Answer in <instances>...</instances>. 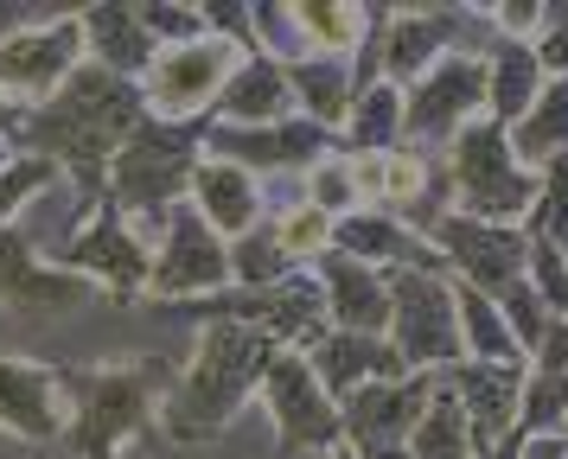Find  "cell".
<instances>
[{
    "label": "cell",
    "instance_id": "cell-1",
    "mask_svg": "<svg viewBox=\"0 0 568 459\" xmlns=\"http://www.w3.org/2000/svg\"><path fill=\"white\" fill-rule=\"evenodd\" d=\"M134 115H141L134 83L97 71V64H83L52 102H39V109L20 115V134L32 141L39 160H52V166H78V173L90 178V173H103L109 160L122 153V141L134 134Z\"/></svg>",
    "mask_w": 568,
    "mask_h": 459
},
{
    "label": "cell",
    "instance_id": "cell-2",
    "mask_svg": "<svg viewBox=\"0 0 568 459\" xmlns=\"http://www.w3.org/2000/svg\"><path fill=\"white\" fill-rule=\"evenodd\" d=\"M268 377V345H262V332L250 326H211L199 338V357H192V370L185 382L173 389V402H166V428L180 434V440H211L217 428H231V415L250 402V389Z\"/></svg>",
    "mask_w": 568,
    "mask_h": 459
},
{
    "label": "cell",
    "instance_id": "cell-3",
    "mask_svg": "<svg viewBox=\"0 0 568 459\" xmlns=\"http://www.w3.org/2000/svg\"><path fill=\"white\" fill-rule=\"evenodd\" d=\"M78 71H83L78 13L0 26V96L7 102H32L39 109V102H52Z\"/></svg>",
    "mask_w": 568,
    "mask_h": 459
},
{
    "label": "cell",
    "instance_id": "cell-4",
    "mask_svg": "<svg viewBox=\"0 0 568 459\" xmlns=\"http://www.w3.org/2000/svg\"><path fill=\"white\" fill-rule=\"evenodd\" d=\"M64 396H78L71 402V434H78L83 459H122V447L148 421L154 370H97V377H78Z\"/></svg>",
    "mask_w": 568,
    "mask_h": 459
},
{
    "label": "cell",
    "instance_id": "cell-5",
    "mask_svg": "<svg viewBox=\"0 0 568 459\" xmlns=\"http://www.w3.org/2000/svg\"><path fill=\"white\" fill-rule=\"evenodd\" d=\"M192 185V141L166 128H134L122 153L109 160V192L134 217H173V198Z\"/></svg>",
    "mask_w": 568,
    "mask_h": 459
},
{
    "label": "cell",
    "instance_id": "cell-6",
    "mask_svg": "<svg viewBox=\"0 0 568 459\" xmlns=\"http://www.w3.org/2000/svg\"><path fill=\"white\" fill-rule=\"evenodd\" d=\"M236 58H243L236 39H192V45L154 51V64H148V102H154L160 115H185V109L211 102L231 83Z\"/></svg>",
    "mask_w": 568,
    "mask_h": 459
},
{
    "label": "cell",
    "instance_id": "cell-7",
    "mask_svg": "<svg viewBox=\"0 0 568 459\" xmlns=\"http://www.w3.org/2000/svg\"><path fill=\"white\" fill-rule=\"evenodd\" d=\"M71 428L64 377L32 357H0V434L13 440H58Z\"/></svg>",
    "mask_w": 568,
    "mask_h": 459
},
{
    "label": "cell",
    "instance_id": "cell-8",
    "mask_svg": "<svg viewBox=\"0 0 568 459\" xmlns=\"http://www.w3.org/2000/svg\"><path fill=\"white\" fill-rule=\"evenodd\" d=\"M231 275V249L217 243V230L199 211H173L166 217V243L148 262V287L154 294H205Z\"/></svg>",
    "mask_w": 568,
    "mask_h": 459
},
{
    "label": "cell",
    "instance_id": "cell-9",
    "mask_svg": "<svg viewBox=\"0 0 568 459\" xmlns=\"http://www.w3.org/2000/svg\"><path fill=\"white\" fill-rule=\"evenodd\" d=\"M454 173H460V192H466V204H473L479 217H511V211L530 204V178L505 160L498 128L460 134V166H454Z\"/></svg>",
    "mask_w": 568,
    "mask_h": 459
},
{
    "label": "cell",
    "instance_id": "cell-10",
    "mask_svg": "<svg viewBox=\"0 0 568 459\" xmlns=\"http://www.w3.org/2000/svg\"><path fill=\"white\" fill-rule=\"evenodd\" d=\"M454 351H460V338H454V313H447L440 280L403 275V287H396V357L403 364H435V357Z\"/></svg>",
    "mask_w": 568,
    "mask_h": 459
},
{
    "label": "cell",
    "instance_id": "cell-11",
    "mask_svg": "<svg viewBox=\"0 0 568 459\" xmlns=\"http://www.w3.org/2000/svg\"><path fill=\"white\" fill-rule=\"evenodd\" d=\"M422 415H428L422 382H409V389L384 382V389H358L352 396V434H358L364 453H377V459H403V440H415Z\"/></svg>",
    "mask_w": 568,
    "mask_h": 459
},
{
    "label": "cell",
    "instance_id": "cell-12",
    "mask_svg": "<svg viewBox=\"0 0 568 459\" xmlns=\"http://www.w3.org/2000/svg\"><path fill=\"white\" fill-rule=\"evenodd\" d=\"M71 275L103 280L115 294H134V287H148V249H141V236L122 217H97L71 243Z\"/></svg>",
    "mask_w": 568,
    "mask_h": 459
},
{
    "label": "cell",
    "instance_id": "cell-13",
    "mask_svg": "<svg viewBox=\"0 0 568 459\" xmlns=\"http://www.w3.org/2000/svg\"><path fill=\"white\" fill-rule=\"evenodd\" d=\"M268 402H275V421H282V440L287 447H313V440H333V402L326 389L313 382V370L301 357H282L268 364Z\"/></svg>",
    "mask_w": 568,
    "mask_h": 459
},
{
    "label": "cell",
    "instance_id": "cell-14",
    "mask_svg": "<svg viewBox=\"0 0 568 459\" xmlns=\"http://www.w3.org/2000/svg\"><path fill=\"white\" fill-rule=\"evenodd\" d=\"M78 32H83V64H97V71L122 76L129 83L134 71H148L154 64V39H148V26H141V13L134 7H90V13H78Z\"/></svg>",
    "mask_w": 568,
    "mask_h": 459
},
{
    "label": "cell",
    "instance_id": "cell-15",
    "mask_svg": "<svg viewBox=\"0 0 568 459\" xmlns=\"http://www.w3.org/2000/svg\"><path fill=\"white\" fill-rule=\"evenodd\" d=\"M479 90H486V71H479V64H466V58L440 64V71L422 83V96H415L409 128H415V134H440V128H454L466 109L479 102Z\"/></svg>",
    "mask_w": 568,
    "mask_h": 459
},
{
    "label": "cell",
    "instance_id": "cell-16",
    "mask_svg": "<svg viewBox=\"0 0 568 459\" xmlns=\"http://www.w3.org/2000/svg\"><path fill=\"white\" fill-rule=\"evenodd\" d=\"M396 370H403V357L377 351L371 338H333V345H320V357H313V382L333 389V396H352L364 377H396Z\"/></svg>",
    "mask_w": 568,
    "mask_h": 459
},
{
    "label": "cell",
    "instance_id": "cell-17",
    "mask_svg": "<svg viewBox=\"0 0 568 459\" xmlns=\"http://www.w3.org/2000/svg\"><path fill=\"white\" fill-rule=\"evenodd\" d=\"M447 249L460 255V262H466L479 280H491V287H511L517 262H524L517 236H505V230H486V224H447Z\"/></svg>",
    "mask_w": 568,
    "mask_h": 459
},
{
    "label": "cell",
    "instance_id": "cell-18",
    "mask_svg": "<svg viewBox=\"0 0 568 459\" xmlns=\"http://www.w3.org/2000/svg\"><path fill=\"white\" fill-rule=\"evenodd\" d=\"M192 192L205 204L211 230H250V217H256V192H250V173L243 166H199L192 173Z\"/></svg>",
    "mask_w": 568,
    "mask_h": 459
},
{
    "label": "cell",
    "instance_id": "cell-19",
    "mask_svg": "<svg viewBox=\"0 0 568 459\" xmlns=\"http://www.w3.org/2000/svg\"><path fill=\"white\" fill-rule=\"evenodd\" d=\"M460 389L473 402V421H479V447H491L505 421H511V402H517V370L511 364H491V370H460Z\"/></svg>",
    "mask_w": 568,
    "mask_h": 459
},
{
    "label": "cell",
    "instance_id": "cell-20",
    "mask_svg": "<svg viewBox=\"0 0 568 459\" xmlns=\"http://www.w3.org/2000/svg\"><path fill=\"white\" fill-rule=\"evenodd\" d=\"M52 178H58V166L39 160V153H0V230H13V217L32 198H45Z\"/></svg>",
    "mask_w": 568,
    "mask_h": 459
},
{
    "label": "cell",
    "instance_id": "cell-21",
    "mask_svg": "<svg viewBox=\"0 0 568 459\" xmlns=\"http://www.w3.org/2000/svg\"><path fill=\"white\" fill-rule=\"evenodd\" d=\"M282 102H287L282 71H275V64H262V58L243 76L224 83V115H231V122H268V115H282Z\"/></svg>",
    "mask_w": 568,
    "mask_h": 459
},
{
    "label": "cell",
    "instance_id": "cell-22",
    "mask_svg": "<svg viewBox=\"0 0 568 459\" xmlns=\"http://www.w3.org/2000/svg\"><path fill=\"white\" fill-rule=\"evenodd\" d=\"M326 280H333L338 319H345L352 332H371L377 319H384V294H377V280L364 275L358 262H333V268H326Z\"/></svg>",
    "mask_w": 568,
    "mask_h": 459
},
{
    "label": "cell",
    "instance_id": "cell-23",
    "mask_svg": "<svg viewBox=\"0 0 568 459\" xmlns=\"http://www.w3.org/2000/svg\"><path fill=\"white\" fill-rule=\"evenodd\" d=\"M409 459H466V421L454 402H435L409 440Z\"/></svg>",
    "mask_w": 568,
    "mask_h": 459
},
{
    "label": "cell",
    "instance_id": "cell-24",
    "mask_svg": "<svg viewBox=\"0 0 568 459\" xmlns=\"http://www.w3.org/2000/svg\"><path fill=\"white\" fill-rule=\"evenodd\" d=\"M313 141H320L313 128H287V134H236V128H224L217 134V147L243 153V160L250 153H262V160H301V153H313Z\"/></svg>",
    "mask_w": 568,
    "mask_h": 459
},
{
    "label": "cell",
    "instance_id": "cell-25",
    "mask_svg": "<svg viewBox=\"0 0 568 459\" xmlns=\"http://www.w3.org/2000/svg\"><path fill=\"white\" fill-rule=\"evenodd\" d=\"M440 32H447V20H440V13H428V20H396L389 64H396V71H422V64H428V51L440 45Z\"/></svg>",
    "mask_w": 568,
    "mask_h": 459
},
{
    "label": "cell",
    "instance_id": "cell-26",
    "mask_svg": "<svg viewBox=\"0 0 568 459\" xmlns=\"http://www.w3.org/2000/svg\"><path fill=\"white\" fill-rule=\"evenodd\" d=\"M294 26H301V45H352L358 39V13L352 7H294Z\"/></svg>",
    "mask_w": 568,
    "mask_h": 459
},
{
    "label": "cell",
    "instance_id": "cell-27",
    "mask_svg": "<svg viewBox=\"0 0 568 459\" xmlns=\"http://www.w3.org/2000/svg\"><path fill=\"white\" fill-rule=\"evenodd\" d=\"M460 306H466V332H473V345H479L486 357H505V364H511V332L498 326V313H491L473 287L460 294Z\"/></svg>",
    "mask_w": 568,
    "mask_h": 459
},
{
    "label": "cell",
    "instance_id": "cell-28",
    "mask_svg": "<svg viewBox=\"0 0 568 459\" xmlns=\"http://www.w3.org/2000/svg\"><path fill=\"white\" fill-rule=\"evenodd\" d=\"M294 83L313 96V115H320V122H333L338 109H345V71H338V64H301Z\"/></svg>",
    "mask_w": 568,
    "mask_h": 459
},
{
    "label": "cell",
    "instance_id": "cell-29",
    "mask_svg": "<svg viewBox=\"0 0 568 459\" xmlns=\"http://www.w3.org/2000/svg\"><path fill=\"white\" fill-rule=\"evenodd\" d=\"M530 83H537V71H530V51H505V64H498V76H491V90H498V109H505V115H524V102H530Z\"/></svg>",
    "mask_w": 568,
    "mask_h": 459
},
{
    "label": "cell",
    "instance_id": "cell-30",
    "mask_svg": "<svg viewBox=\"0 0 568 459\" xmlns=\"http://www.w3.org/2000/svg\"><path fill=\"white\" fill-rule=\"evenodd\" d=\"M549 141H568V83L537 109V122L524 128V147H530V153H542Z\"/></svg>",
    "mask_w": 568,
    "mask_h": 459
},
{
    "label": "cell",
    "instance_id": "cell-31",
    "mask_svg": "<svg viewBox=\"0 0 568 459\" xmlns=\"http://www.w3.org/2000/svg\"><path fill=\"white\" fill-rule=\"evenodd\" d=\"M396 122H403V115H396V96L377 90V96H364V115H358V128H352V141H384Z\"/></svg>",
    "mask_w": 568,
    "mask_h": 459
},
{
    "label": "cell",
    "instance_id": "cell-32",
    "mask_svg": "<svg viewBox=\"0 0 568 459\" xmlns=\"http://www.w3.org/2000/svg\"><path fill=\"white\" fill-rule=\"evenodd\" d=\"M320 243H326V217H320V211H294V217H287L282 224V249H320Z\"/></svg>",
    "mask_w": 568,
    "mask_h": 459
},
{
    "label": "cell",
    "instance_id": "cell-33",
    "mask_svg": "<svg viewBox=\"0 0 568 459\" xmlns=\"http://www.w3.org/2000/svg\"><path fill=\"white\" fill-rule=\"evenodd\" d=\"M27 268H32V243L20 236V230H0V294L27 275Z\"/></svg>",
    "mask_w": 568,
    "mask_h": 459
},
{
    "label": "cell",
    "instance_id": "cell-34",
    "mask_svg": "<svg viewBox=\"0 0 568 459\" xmlns=\"http://www.w3.org/2000/svg\"><path fill=\"white\" fill-rule=\"evenodd\" d=\"M562 402H568V370H556V382H542L537 396H530V421H549Z\"/></svg>",
    "mask_w": 568,
    "mask_h": 459
},
{
    "label": "cell",
    "instance_id": "cell-35",
    "mask_svg": "<svg viewBox=\"0 0 568 459\" xmlns=\"http://www.w3.org/2000/svg\"><path fill=\"white\" fill-rule=\"evenodd\" d=\"M542 64H549V71H568V13H556V20H549V45H542Z\"/></svg>",
    "mask_w": 568,
    "mask_h": 459
},
{
    "label": "cell",
    "instance_id": "cell-36",
    "mask_svg": "<svg viewBox=\"0 0 568 459\" xmlns=\"http://www.w3.org/2000/svg\"><path fill=\"white\" fill-rule=\"evenodd\" d=\"M320 198H326V204L345 198V173H320Z\"/></svg>",
    "mask_w": 568,
    "mask_h": 459
},
{
    "label": "cell",
    "instance_id": "cell-37",
    "mask_svg": "<svg viewBox=\"0 0 568 459\" xmlns=\"http://www.w3.org/2000/svg\"><path fill=\"white\" fill-rule=\"evenodd\" d=\"M524 459H568V447H562V440H530V453H524Z\"/></svg>",
    "mask_w": 568,
    "mask_h": 459
},
{
    "label": "cell",
    "instance_id": "cell-38",
    "mask_svg": "<svg viewBox=\"0 0 568 459\" xmlns=\"http://www.w3.org/2000/svg\"><path fill=\"white\" fill-rule=\"evenodd\" d=\"M13 128H20V102H7V96H0V141H7Z\"/></svg>",
    "mask_w": 568,
    "mask_h": 459
},
{
    "label": "cell",
    "instance_id": "cell-39",
    "mask_svg": "<svg viewBox=\"0 0 568 459\" xmlns=\"http://www.w3.org/2000/svg\"><path fill=\"white\" fill-rule=\"evenodd\" d=\"M333 459H364V453H352V447H345V453H333Z\"/></svg>",
    "mask_w": 568,
    "mask_h": 459
}]
</instances>
